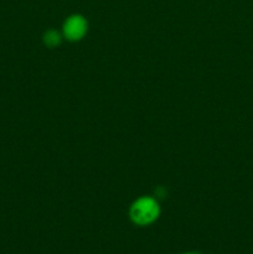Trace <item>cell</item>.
<instances>
[{
	"instance_id": "3",
	"label": "cell",
	"mask_w": 253,
	"mask_h": 254,
	"mask_svg": "<svg viewBox=\"0 0 253 254\" xmlns=\"http://www.w3.org/2000/svg\"><path fill=\"white\" fill-rule=\"evenodd\" d=\"M45 42L51 47L56 46L60 44V35L56 31H49L45 35Z\"/></svg>"
},
{
	"instance_id": "4",
	"label": "cell",
	"mask_w": 253,
	"mask_h": 254,
	"mask_svg": "<svg viewBox=\"0 0 253 254\" xmlns=\"http://www.w3.org/2000/svg\"><path fill=\"white\" fill-rule=\"evenodd\" d=\"M189 254H196V253H189Z\"/></svg>"
},
{
	"instance_id": "1",
	"label": "cell",
	"mask_w": 253,
	"mask_h": 254,
	"mask_svg": "<svg viewBox=\"0 0 253 254\" xmlns=\"http://www.w3.org/2000/svg\"><path fill=\"white\" fill-rule=\"evenodd\" d=\"M159 206L153 198L144 197L136 201L130 210L131 220L139 225L150 223L158 217Z\"/></svg>"
},
{
	"instance_id": "2",
	"label": "cell",
	"mask_w": 253,
	"mask_h": 254,
	"mask_svg": "<svg viewBox=\"0 0 253 254\" xmlns=\"http://www.w3.org/2000/svg\"><path fill=\"white\" fill-rule=\"evenodd\" d=\"M87 30V22L79 15H73V16L68 17L67 21L64 22L63 31L64 35L68 40H79L84 35Z\"/></svg>"
}]
</instances>
